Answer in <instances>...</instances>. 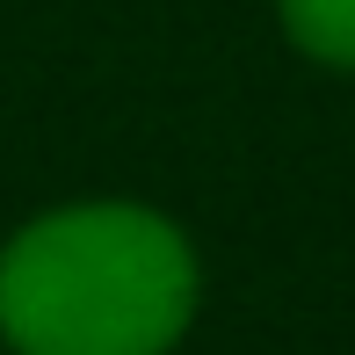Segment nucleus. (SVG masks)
I'll use <instances>...</instances> for the list:
<instances>
[{
	"label": "nucleus",
	"mask_w": 355,
	"mask_h": 355,
	"mask_svg": "<svg viewBox=\"0 0 355 355\" xmlns=\"http://www.w3.org/2000/svg\"><path fill=\"white\" fill-rule=\"evenodd\" d=\"M203 268L153 203H58L0 247V341L15 355H167Z\"/></svg>",
	"instance_id": "nucleus-1"
},
{
	"label": "nucleus",
	"mask_w": 355,
	"mask_h": 355,
	"mask_svg": "<svg viewBox=\"0 0 355 355\" xmlns=\"http://www.w3.org/2000/svg\"><path fill=\"white\" fill-rule=\"evenodd\" d=\"M276 22L312 66L355 73V0H276Z\"/></svg>",
	"instance_id": "nucleus-2"
}]
</instances>
